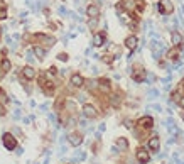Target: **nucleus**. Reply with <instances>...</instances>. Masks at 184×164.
Segmentation results:
<instances>
[{
  "instance_id": "f257e3e1",
  "label": "nucleus",
  "mask_w": 184,
  "mask_h": 164,
  "mask_svg": "<svg viewBox=\"0 0 184 164\" xmlns=\"http://www.w3.org/2000/svg\"><path fill=\"white\" fill-rule=\"evenodd\" d=\"M31 39L34 41V44H36V46H42V48H46V49L52 48V46L57 43V39H56L54 36L44 34V32H36V34H32V36H31Z\"/></svg>"
},
{
  "instance_id": "f03ea898",
  "label": "nucleus",
  "mask_w": 184,
  "mask_h": 164,
  "mask_svg": "<svg viewBox=\"0 0 184 164\" xmlns=\"http://www.w3.org/2000/svg\"><path fill=\"white\" fill-rule=\"evenodd\" d=\"M130 71V78L135 83H145V76H147V69L140 64V63H133V64L128 68Z\"/></svg>"
},
{
  "instance_id": "7ed1b4c3",
  "label": "nucleus",
  "mask_w": 184,
  "mask_h": 164,
  "mask_svg": "<svg viewBox=\"0 0 184 164\" xmlns=\"http://www.w3.org/2000/svg\"><path fill=\"white\" fill-rule=\"evenodd\" d=\"M154 9H156L159 14L162 15V17L172 15L174 12H176V7H174V2H172V0H159V2H156Z\"/></svg>"
},
{
  "instance_id": "20e7f679",
  "label": "nucleus",
  "mask_w": 184,
  "mask_h": 164,
  "mask_svg": "<svg viewBox=\"0 0 184 164\" xmlns=\"http://www.w3.org/2000/svg\"><path fill=\"white\" fill-rule=\"evenodd\" d=\"M169 37H171V44H172V48L184 49V34L179 31V29H171Z\"/></svg>"
},
{
  "instance_id": "39448f33",
  "label": "nucleus",
  "mask_w": 184,
  "mask_h": 164,
  "mask_svg": "<svg viewBox=\"0 0 184 164\" xmlns=\"http://www.w3.org/2000/svg\"><path fill=\"white\" fill-rule=\"evenodd\" d=\"M135 125H137L139 129L145 130V132H149V130L154 129V125H156V120H154L152 115H144V117H140V119L135 122Z\"/></svg>"
},
{
  "instance_id": "423d86ee",
  "label": "nucleus",
  "mask_w": 184,
  "mask_h": 164,
  "mask_svg": "<svg viewBox=\"0 0 184 164\" xmlns=\"http://www.w3.org/2000/svg\"><path fill=\"white\" fill-rule=\"evenodd\" d=\"M2 146L7 151H15L17 149V137H14L10 132H3L2 134Z\"/></svg>"
},
{
  "instance_id": "0eeeda50",
  "label": "nucleus",
  "mask_w": 184,
  "mask_h": 164,
  "mask_svg": "<svg viewBox=\"0 0 184 164\" xmlns=\"http://www.w3.org/2000/svg\"><path fill=\"white\" fill-rule=\"evenodd\" d=\"M164 59L169 63V64H172V63L182 59V49H177V48H169L164 54Z\"/></svg>"
},
{
  "instance_id": "6e6552de",
  "label": "nucleus",
  "mask_w": 184,
  "mask_h": 164,
  "mask_svg": "<svg viewBox=\"0 0 184 164\" xmlns=\"http://www.w3.org/2000/svg\"><path fill=\"white\" fill-rule=\"evenodd\" d=\"M135 159L139 164H149L150 162V152L147 151V147L139 146L135 149Z\"/></svg>"
},
{
  "instance_id": "1a4fd4ad",
  "label": "nucleus",
  "mask_w": 184,
  "mask_h": 164,
  "mask_svg": "<svg viewBox=\"0 0 184 164\" xmlns=\"http://www.w3.org/2000/svg\"><path fill=\"white\" fill-rule=\"evenodd\" d=\"M123 46H125V49H128V53H135L137 48H139V36L137 34L127 36L123 41Z\"/></svg>"
},
{
  "instance_id": "9d476101",
  "label": "nucleus",
  "mask_w": 184,
  "mask_h": 164,
  "mask_svg": "<svg viewBox=\"0 0 184 164\" xmlns=\"http://www.w3.org/2000/svg\"><path fill=\"white\" fill-rule=\"evenodd\" d=\"M147 151L149 152H161V139H159V136L156 134V136H152V137H149V141H147Z\"/></svg>"
},
{
  "instance_id": "9b49d317",
  "label": "nucleus",
  "mask_w": 184,
  "mask_h": 164,
  "mask_svg": "<svg viewBox=\"0 0 184 164\" xmlns=\"http://www.w3.org/2000/svg\"><path fill=\"white\" fill-rule=\"evenodd\" d=\"M83 117H85V119H90V120L97 119V117H98L97 107L91 105V103H85V105H83Z\"/></svg>"
},
{
  "instance_id": "f8f14e48",
  "label": "nucleus",
  "mask_w": 184,
  "mask_h": 164,
  "mask_svg": "<svg viewBox=\"0 0 184 164\" xmlns=\"http://www.w3.org/2000/svg\"><path fill=\"white\" fill-rule=\"evenodd\" d=\"M91 44H93V48H102V46H105V44H107V32H105V31L95 32Z\"/></svg>"
},
{
  "instance_id": "ddd939ff",
  "label": "nucleus",
  "mask_w": 184,
  "mask_h": 164,
  "mask_svg": "<svg viewBox=\"0 0 184 164\" xmlns=\"http://www.w3.org/2000/svg\"><path fill=\"white\" fill-rule=\"evenodd\" d=\"M66 139H68L69 146H73V147H79L83 144V134L81 132H69L68 136H66Z\"/></svg>"
},
{
  "instance_id": "4468645a",
  "label": "nucleus",
  "mask_w": 184,
  "mask_h": 164,
  "mask_svg": "<svg viewBox=\"0 0 184 164\" xmlns=\"http://www.w3.org/2000/svg\"><path fill=\"white\" fill-rule=\"evenodd\" d=\"M20 74H22L24 79H27V81H31V79H34L37 76V71L34 69V66L31 64H26L22 69H20Z\"/></svg>"
},
{
  "instance_id": "2eb2a0df",
  "label": "nucleus",
  "mask_w": 184,
  "mask_h": 164,
  "mask_svg": "<svg viewBox=\"0 0 184 164\" xmlns=\"http://www.w3.org/2000/svg\"><path fill=\"white\" fill-rule=\"evenodd\" d=\"M69 85L73 86V88H83L85 86V78H83V74H79V73H73L71 74V78H69Z\"/></svg>"
},
{
  "instance_id": "dca6fc26",
  "label": "nucleus",
  "mask_w": 184,
  "mask_h": 164,
  "mask_svg": "<svg viewBox=\"0 0 184 164\" xmlns=\"http://www.w3.org/2000/svg\"><path fill=\"white\" fill-rule=\"evenodd\" d=\"M100 14H102V9H100V5H97V3H90L86 7L88 19H100Z\"/></svg>"
},
{
  "instance_id": "f3484780",
  "label": "nucleus",
  "mask_w": 184,
  "mask_h": 164,
  "mask_svg": "<svg viewBox=\"0 0 184 164\" xmlns=\"http://www.w3.org/2000/svg\"><path fill=\"white\" fill-rule=\"evenodd\" d=\"M98 90L105 95H110L112 93V81L108 78H100L98 79Z\"/></svg>"
},
{
  "instance_id": "a211bd4d",
  "label": "nucleus",
  "mask_w": 184,
  "mask_h": 164,
  "mask_svg": "<svg viewBox=\"0 0 184 164\" xmlns=\"http://www.w3.org/2000/svg\"><path fill=\"white\" fill-rule=\"evenodd\" d=\"M41 88H42V91H44V95L46 96H54V93H56V85H54L52 81H44L42 85H41Z\"/></svg>"
},
{
  "instance_id": "6ab92c4d",
  "label": "nucleus",
  "mask_w": 184,
  "mask_h": 164,
  "mask_svg": "<svg viewBox=\"0 0 184 164\" xmlns=\"http://www.w3.org/2000/svg\"><path fill=\"white\" fill-rule=\"evenodd\" d=\"M115 147L120 151V152H125V151H128V147H130V144H128V139H127V137H118V139H115Z\"/></svg>"
},
{
  "instance_id": "aec40b11",
  "label": "nucleus",
  "mask_w": 184,
  "mask_h": 164,
  "mask_svg": "<svg viewBox=\"0 0 184 164\" xmlns=\"http://www.w3.org/2000/svg\"><path fill=\"white\" fill-rule=\"evenodd\" d=\"M108 103H110V107H113V108H120V105H122V95L120 93H110V96H108Z\"/></svg>"
},
{
  "instance_id": "412c9836",
  "label": "nucleus",
  "mask_w": 184,
  "mask_h": 164,
  "mask_svg": "<svg viewBox=\"0 0 184 164\" xmlns=\"http://www.w3.org/2000/svg\"><path fill=\"white\" fill-rule=\"evenodd\" d=\"M32 53H34V56L39 61H44V58L47 56V49L42 48V46H34V48H32Z\"/></svg>"
},
{
  "instance_id": "4be33fe9",
  "label": "nucleus",
  "mask_w": 184,
  "mask_h": 164,
  "mask_svg": "<svg viewBox=\"0 0 184 164\" xmlns=\"http://www.w3.org/2000/svg\"><path fill=\"white\" fill-rule=\"evenodd\" d=\"M181 98H182V95L179 93L177 90H172L169 93V100H167V103H171V105H176V107H177V103L181 102Z\"/></svg>"
},
{
  "instance_id": "5701e85b",
  "label": "nucleus",
  "mask_w": 184,
  "mask_h": 164,
  "mask_svg": "<svg viewBox=\"0 0 184 164\" xmlns=\"http://www.w3.org/2000/svg\"><path fill=\"white\" fill-rule=\"evenodd\" d=\"M85 86L88 88V91H95L98 90V79L91 78V79H85Z\"/></svg>"
},
{
  "instance_id": "b1692460",
  "label": "nucleus",
  "mask_w": 184,
  "mask_h": 164,
  "mask_svg": "<svg viewBox=\"0 0 184 164\" xmlns=\"http://www.w3.org/2000/svg\"><path fill=\"white\" fill-rule=\"evenodd\" d=\"M159 95H161V90H159V88H154V86L149 88V91H147L149 100H156V98H159Z\"/></svg>"
},
{
  "instance_id": "393cba45",
  "label": "nucleus",
  "mask_w": 184,
  "mask_h": 164,
  "mask_svg": "<svg viewBox=\"0 0 184 164\" xmlns=\"http://www.w3.org/2000/svg\"><path fill=\"white\" fill-rule=\"evenodd\" d=\"M10 68H12V63H10V59H7V58H3V59L0 61V69H2L3 73H9V71H10Z\"/></svg>"
},
{
  "instance_id": "a878e982",
  "label": "nucleus",
  "mask_w": 184,
  "mask_h": 164,
  "mask_svg": "<svg viewBox=\"0 0 184 164\" xmlns=\"http://www.w3.org/2000/svg\"><path fill=\"white\" fill-rule=\"evenodd\" d=\"M85 159H86V152H85V151H76V154H74V157H73V162L85 161Z\"/></svg>"
},
{
  "instance_id": "bb28decb",
  "label": "nucleus",
  "mask_w": 184,
  "mask_h": 164,
  "mask_svg": "<svg viewBox=\"0 0 184 164\" xmlns=\"http://www.w3.org/2000/svg\"><path fill=\"white\" fill-rule=\"evenodd\" d=\"M156 81H157V76L152 73V71H147V76H145V83H149V85H154Z\"/></svg>"
},
{
  "instance_id": "cd10ccee",
  "label": "nucleus",
  "mask_w": 184,
  "mask_h": 164,
  "mask_svg": "<svg viewBox=\"0 0 184 164\" xmlns=\"http://www.w3.org/2000/svg\"><path fill=\"white\" fill-rule=\"evenodd\" d=\"M98 22H100V19H88V29H91V31H97V27H98Z\"/></svg>"
},
{
  "instance_id": "c85d7f7f",
  "label": "nucleus",
  "mask_w": 184,
  "mask_h": 164,
  "mask_svg": "<svg viewBox=\"0 0 184 164\" xmlns=\"http://www.w3.org/2000/svg\"><path fill=\"white\" fill-rule=\"evenodd\" d=\"M76 124H78V120H76V117H74V115H69L68 120L64 122L66 127H76Z\"/></svg>"
},
{
  "instance_id": "c756f323",
  "label": "nucleus",
  "mask_w": 184,
  "mask_h": 164,
  "mask_svg": "<svg viewBox=\"0 0 184 164\" xmlns=\"http://www.w3.org/2000/svg\"><path fill=\"white\" fill-rule=\"evenodd\" d=\"M100 59H102V61H105L107 64H112V63L115 61V56H112V54H103V56L100 58Z\"/></svg>"
},
{
  "instance_id": "7c9ffc66",
  "label": "nucleus",
  "mask_w": 184,
  "mask_h": 164,
  "mask_svg": "<svg viewBox=\"0 0 184 164\" xmlns=\"http://www.w3.org/2000/svg\"><path fill=\"white\" fill-rule=\"evenodd\" d=\"M26 59H27L29 63H34L36 56H34V53H32V49H27V51H26Z\"/></svg>"
},
{
  "instance_id": "2f4dec72",
  "label": "nucleus",
  "mask_w": 184,
  "mask_h": 164,
  "mask_svg": "<svg viewBox=\"0 0 184 164\" xmlns=\"http://www.w3.org/2000/svg\"><path fill=\"white\" fill-rule=\"evenodd\" d=\"M10 134H12V136H14V137H15V136H17V137H20V139H22V137H24L22 130H20L19 127H14V129H12V132H10Z\"/></svg>"
},
{
  "instance_id": "473e14b6",
  "label": "nucleus",
  "mask_w": 184,
  "mask_h": 164,
  "mask_svg": "<svg viewBox=\"0 0 184 164\" xmlns=\"http://www.w3.org/2000/svg\"><path fill=\"white\" fill-rule=\"evenodd\" d=\"M133 124H135V122H133L132 119H125L123 120V127L125 129H133Z\"/></svg>"
},
{
  "instance_id": "72a5a7b5",
  "label": "nucleus",
  "mask_w": 184,
  "mask_h": 164,
  "mask_svg": "<svg viewBox=\"0 0 184 164\" xmlns=\"http://www.w3.org/2000/svg\"><path fill=\"white\" fill-rule=\"evenodd\" d=\"M147 108H149V110H156V112H159V113L162 112V107H161L159 103H152V105H149Z\"/></svg>"
},
{
  "instance_id": "f704fd0d",
  "label": "nucleus",
  "mask_w": 184,
  "mask_h": 164,
  "mask_svg": "<svg viewBox=\"0 0 184 164\" xmlns=\"http://www.w3.org/2000/svg\"><path fill=\"white\" fill-rule=\"evenodd\" d=\"M57 59H59V61H62V63H66V61L69 59L68 53H59V54H57Z\"/></svg>"
},
{
  "instance_id": "c9c22d12",
  "label": "nucleus",
  "mask_w": 184,
  "mask_h": 164,
  "mask_svg": "<svg viewBox=\"0 0 184 164\" xmlns=\"http://www.w3.org/2000/svg\"><path fill=\"white\" fill-rule=\"evenodd\" d=\"M176 90H177L179 93H181V95L184 96V78H182L181 81H179V83H177V88H176Z\"/></svg>"
},
{
  "instance_id": "e433bc0d",
  "label": "nucleus",
  "mask_w": 184,
  "mask_h": 164,
  "mask_svg": "<svg viewBox=\"0 0 184 164\" xmlns=\"http://www.w3.org/2000/svg\"><path fill=\"white\" fill-rule=\"evenodd\" d=\"M57 71H59V69H57L56 66H51V68H49V71H47L46 74H49V76H54V74H57Z\"/></svg>"
},
{
  "instance_id": "4c0bfd02",
  "label": "nucleus",
  "mask_w": 184,
  "mask_h": 164,
  "mask_svg": "<svg viewBox=\"0 0 184 164\" xmlns=\"http://www.w3.org/2000/svg\"><path fill=\"white\" fill-rule=\"evenodd\" d=\"M9 17V14H7V9H0V20H5Z\"/></svg>"
},
{
  "instance_id": "58836bf2",
  "label": "nucleus",
  "mask_w": 184,
  "mask_h": 164,
  "mask_svg": "<svg viewBox=\"0 0 184 164\" xmlns=\"http://www.w3.org/2000/svg\"><path fill=\"white\" fill-rule=\"evenodd\" d=\"M57 12H59L61 15H68V10H66V7H62V5L59 7V9H57Z\"/></svg>"
},
{
  "instance_id": "ea45409f",
  "label": "nucleus",
  "mask_w": 184,
  "mask_h": 164,
  "mask_svg": "<svg viewBox=\"0 0 184 164\" xmlns=\"http://www.w3.org/2000/svg\"><path fill=\"white\" fill-rule=\"evenodd\" d=\"M20 117H22V112H20V110H15V112H14V119H15V120H19Z\"/></svg>"
},
{
  "instance_id": "a19ab883",
  "label": "nucleus",
  "mask_w": 184,
  "mask_h": 164,
  "mask_svg": "<svg viewBox=\"0 0 184 164\" xmlns=\"http://www.w3.org/2000/svg\"><path fill=\"white\" fill-rule=\"evenodd\" d=\"M15 154H17V156H22V154H24V149H22V147H17V149H15Z\"/></svg>"
},
{
  "instance_id": "79ce46f5",
  "label": "nucleus",
  "mask_w": 184,
  "mask_h": 164,
  "mask_svg": "<svg viewBox=\"0 0 184 164\" xmlns=\"http://www.w3.org/2000/svg\"><path fill=\"white\" fill-rule=\"evenodd\" d=\"M105 129H107V127H105V124H100V127H98V132H100V134H102V132H105Z\"/></svg>"
},
{
  "instance_id": "37998d69",
  "label": "nucleus",
  "mask_w": 184,
  "mask_h": 164,
  "mask_svg": "<svg viewBox=\"0 0 184 164\" xmlns=\"http://www.w3.org/2000/svg\"><path fill=\"white\" fill-rule=\"evenodd\" d=\"M177 107H179V108H181V110H184V96H182V98H181V102H179V103H177Z\"/></svg>"
},
{
  "instance_id": "c03bdc74",
  "label": "nucleus",
  "mask_w": 184,
  "mask_h": 164,
  "mask_svg": "<svg viewBox=\"0 0 184 164\" xmlns=\"http://www.w3.org/2000/svg\"><path fill=\"white\" fill-rule=\"evenodd\" d=\"M0 9H7V2H5V0H0Z\"/></svg>"
},
{
  "instance_id": "a18cd8bd",
  "label": "nucleus",
  "mask_w": 184,
  "mask_h": 164,
  "mask_svg": "<svg viewBox=\"0 0 184 164\" xmlns=\"http://www.w3.org/2000/svg\"><path fill=\"white\" fill-rule=\"evenodd\" d=\"M2 115H5V107L0 103V117H2Z\"/></svg>"
},
{
  "instance_id": "49530a36",
  "label": "nucleus",
  "mask_w": 184,
  "mask_h": 164,
  "mask_svg": "<svg viewBox=\"0 0 184 164\" xmlns=\"http://www.w3.org/2000/svg\"><path fill=\"white\" fill-rule=\"evenodd\" d=\"M181 15H184V2L181 3Z\"/></svg>"
},
{
  "instance_id": "de8ad7c7",
  "label": "nucleus",
  "mask_w": 184,
  "mask_h": 164,
  "mask_svg": "<svg viewBox=\"0 0 184 164\" xmlns=\"http://www.w3.org/2000/svg\"><path fill=\"white\" fill-rule=\"evenodd\" d=\"M179 117H181V119L184 120V110H181V113H179Z\"/></svg>"
},
{
  "instance_id": "09e8293b",
  "label": "nucleus",
  "mask_w": 184,
  "mask_h": 164,
  "mask_svg": "<svg viewBox=\"0 0 184 164\" xmlns=\"http://www.w3.org/2000/svg\"><path fill=\"white\" fill-rule=\"evenodd\" d=\"M2 32H3V29H2V26H0V36H2Z\"/></svg>"
},
{
  "instance_id": "8fccbe9b",
  "label": "nucleus",
  "mask_w": 184,
  "mask_h": 164,
  "mask_svg": "<svg viewBox=\"0 0 184 164\" xmlns=\"http://www.w3.org/2000/svg\"><path fill=\"white\" fill-rule=\"evenodd\" d=\"M156 2H159V0H156Z\"/></svg>"
},
{
  "instance_id": "3c124183",
  "label": "nucleus",
  "mask_w": 184,
  "mask_h": 164,
  "mask_svg": "<svg viewBox=\"0 0 184 164\" xmlns=\"http://www.w3.org/2000/svg\"><path fill=\"white\" fill-rule=\"evenodd\" d=\"M182 136H184V134H182Z\"/></svg>"
}]
</instances>
